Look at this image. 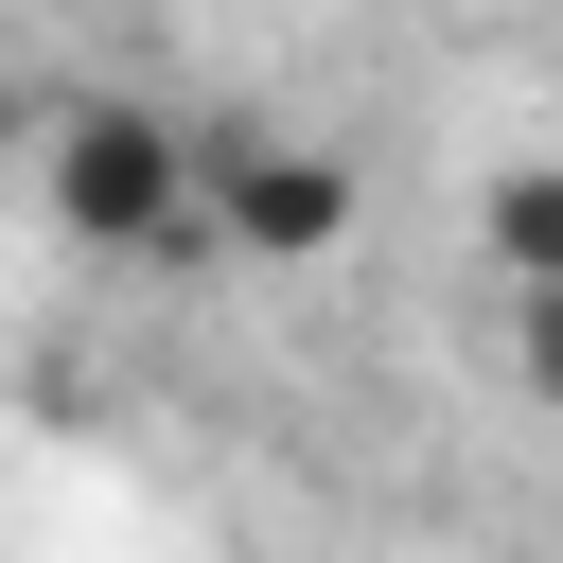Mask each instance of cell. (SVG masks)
<instances>
[{"mask_svg":"<svg viewBox=\"0 0 563 563\" xmlns=\"http://www.w3.org/2000/svg\"><path fill=\"white\" fill-rule=\"evenodd\" d=\"M475 246H493V282H563V141L475 194Z\"/></svg>","mask_w":563,"mask_h":563,"instance_id":"obj_3","label":"cell"},{"mask_svg":"<svg viewBox=\"0 0 563 563\" xmlns=\"http://www.w3.org/2000/svg\"><path fill=\"white\" fill-rule=\"evenodd\" d=\"M510 369L563 405V282H510Z\"/></svg>","mask_w":563,"mask_h":563,"instance_id":"obj_4","label":"cell"},{"mask_svg":"<svg viewBox=\"0 0 563 563\" xmlns=\"http://www.w3.org/2000/svg\"><path fill=\"white\" fill-rule=\"evenodd\" d=\"M53 229H70L88 264H229V246H211V123L70 106V123H53Z\"/></svg>","mask_w":563,"mask_h":563,"instance_id":"obj_1","label":"cell"},{"mask_svg":"<svg viewBox=\"0 0 563 563\" xmlns=\"http://www.w3.org/2000/svg\"><path fill=\"white\" fill-rule=\"evenodd\" d=\"M211 246L229 264H334L352 246V158L282 123H211Z\"/></svg>","mask_w":563,"mask_h":563,"instance_id":"obj_2","label":"cell"}]
</instances>
